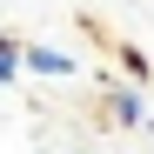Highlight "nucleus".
I'll return each mask as SVG.
<instances>
[{
    "instance_id": "nucleus-1",
    "label": "nucleus",
    "mask_w": 154,
    "mask_h": 154,
    "mask_svg": "<svg viewBox=\"0 0 154 154\" xmlns=\"http://www.w3.org/2000/svg\"><path fill=\"white\" fill-rule=\"evenodd\" d=\"M107 121L114 127H147V100H141V87H107Z\"/></svg>"
},
{
    "instance_id": "nucleus-2",
    "label": "nucleus",
    "mask_w": 154,
    "mask_h": 154,
    "mask_svg": "<svg viewBox=\"0 0 154 154\" xmlns=\"http://www.w3.org/2000/svg\"><path fill=\"white\" fill-rule=\"evenodd\" d=\"M27 74H40V81H67V74H74V54H60V47H47V40H27Z\"/></svg>"
},
{
    "instance_id": "nucleus-3",
    "label": "nucleus",
    "mask_w": 154,
    "mask_h": 154,
    "mask_svg": "<svg viewBox=\"0 0 154 154\" xmlns=\"http://www.w3.org/2000/svg\"><path fill=\"white\" fill-rule=\"evenodd\" d=\"M20 74H27V47H20L14 34H0V87H14Z\"/></svg>"
}]
</instances>
